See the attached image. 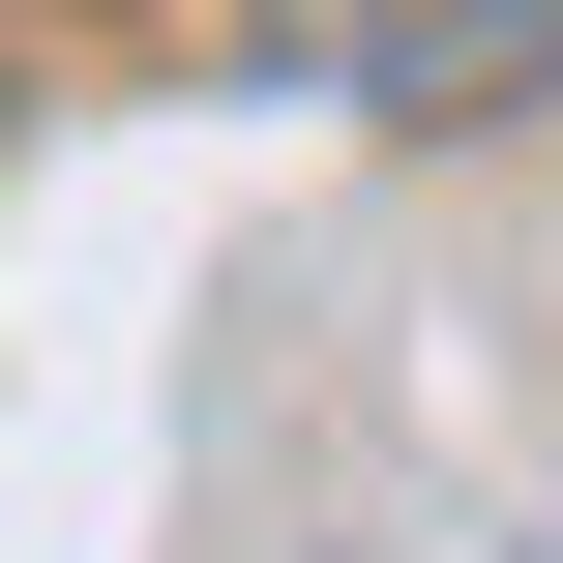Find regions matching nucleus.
<instances>
[{"label":"nucleus","mask_w":563,"mask_h":563,"mask_svg":"<svg viewBox=\"0 0 563 563\" xmlns=\"http://www.w3.org/2000/svg\"><path fill=\"white\" fill-rule=\"evenodd\" d=\"M297 59L386 119H505V89H563V0H297Z\"/></svg>","instance_id":"nucleus-1"}]
</instances>
